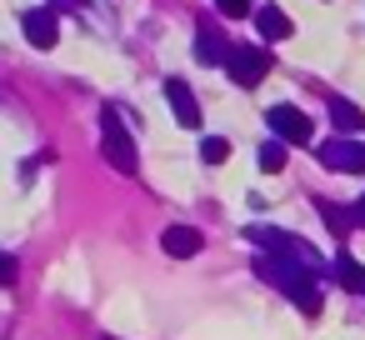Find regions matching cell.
<instances>
[{"instance_id": "1", "label": "cell", "mask_w": 365, "mask_h": 340, "mask_svg": "<svg viewBox=\"0 0 365 340\" xmlns=\"http://www.w3.org/2000/svg\"><path fill=\"white\" fill-rule=\"evenodd\" d=\"M101 155H106L120 175H135V165H140L135 135H130V125H125V115H120L115 105L101 110Z\"/></svg>"}, {"instance_id": "2", "label": "cell", "mask_w": 365, "mask_h": 340, "mask_svg": "<svg viewBox=\"0 0 365 340\" xmlns=\"http://www.w3.org/2000/svg\"><path fill=\"white\" fill-rule=\"evenodd\" d=\"M265 125H270V140H280V145H310V135H315V125L305 120V110L290 105V101L270 105L265 110Z\"/></svg>"}, {"instance_id": "3", "label": "cell", "mask_w": 365, "mask_h": 340, "mask_svg": "<svg viewBox=\"0 0 365 340\" xmlns=\"http://www.w3.org/2000/svg\"><path fill=\"white\" fill-rule=\"evenodd\" d=\"M225 76L235 81V86H260L265 76H270V51L265 46H230V61H225Z\"/></svg>"}, {"instance_id": "4", "label": "cell", "mask_w": 365, "mask_h": 340, "mask_svg": "<svg viewBox=\"0 0 365 340\" xmlns=\"http://www.w3.org/2000/svg\"><path fill=\"white\" fill-rule=\"evenodd\" d=\"M315 155H320V165H325V170H345V175L365 170V145H360V140H345V135L320 140V145H315Z\"/></svg>"}, {"instance_id": "5", "label": "cell", "mask_w": 365, "mask_h": 340, "mask_svg": "<svg viewBox=\"0 0 365 340\" xmlns=\"http://www.w3.org/2000/svg\"><path fill=\"white\" fill-rule=\"evenodd\" d=\"M21 31H26V41H31L36 51H51V46L61 41V11H56V6H31V11L21 16Z\"/></svg>"}, {"instance_id": "6", "label": "cell", "mask_w": 365, "mask_h": 340, "mask_svg": "<svg viewBox=\"0 0 365 340\" xmlns=\"http://www.w3.org/2000/svg\"><path fill=\"white\" fill-rule=\"evenodd\" d=\"M165 101H170V110H175V120L185 125V130H200V101L190 96V86L185 81H165Z\"/></svg>"}, {"instance_id": "7", "label": "cell", "mask_w": 365, "mask_h": 340, "mask_svg": "<svg viewBox=\"0 0 365 340\" xmlns=\"http://www.w3.org/2000/svg\"><path fill=\"white\" fill-rule=\"evenodd\" d=\"M200 245H205V235H200L195 225H170V230L160 235V250H165L170 260H190V255H200Z\"/></svg>"}, {"instance_id": "8", "label": "cell", "mask_w": 365, "mask_h": 340, "mask_svg": "<svg viewBox=\"0 0 365 340\" xmlns=\"http://www.w3.org/2000/svg\"><path fill=\"white\" fill-rule=\"evenodd\" d=\"M255 31H260V41H290L295 36V21L280 6H255Z\"/></svg>"}, {"instance_id": "9", "label": "cell", "mask_w": 365, "mask_h": 340, "mask_svg": "<svg viewBox=\"0 0 365 340\" xmlns=\"http://www.w3.org/2000/svg\"><path fill=\"white\" fill-rule=\"evenodd\" d=\"M195 61H200V66H225V61H230V41H225L215 26H200V31H195Z\"/></svg>"}, {"instance_id": "10", "label": "cell", "mask_w": 365, "mask_h": 340, "mask_svg": "<svg viewBox=\"0 0 365 340\" xmlns=\"http://www.w3.org/2000/svg\"><path fill=\"white\" fill-rule=\"evenodd\" d=\"M325 110H330V125H335L340 135H360V130H365L360 105H350L345 96H330V101H325Z\"/></svg>"}, {"instance_id": "11", "label": "cell", "mask_w": 365, "mask_h": 340, "mask_svg": "<svg viewBox=\"0 0 365 340\" xmlns=\"http://www.w3.org/2000/svg\"><path fill=\"white\" fill-rule=\"evenodd\" d=\"M335 275H340V285H345V290H365V265H360V260H350L345 250L335 255Z\"/></svg>"}, {"instance_id": "12", "label": "cell", "mask_w": 365, "mask_h": 340, "mask_svg": "<svg viewBox=\"0 0 365 340\" xmlns=\"http://www.w3.org/2000/svg\"><path fill=\"white\" fill-rule=\"evenodd\" d=\"M255 165H260L265 175L285 170V145H280V140H265V145H260V160H255Z\"/></svg>"}, {"instance_id": "13", "label": "cell", "mask_w": 365, "mask_h": 340, "mask_svg": "<svg viewBox=\"0 0 365 340\" xmlns=\"http://www.w3.org/2000/svg\"><path fill=\"white\" fill-rule=\"evenodd\" d=\"M320 220H325L335 235H350V225H355V220H350V210H340V205H330V200H320Z\"/></svg>"}, {"instance_id": "14", "label": "cell", "mask_w": 365, "mask_h": 340, "mask_svg": "<svg viewBox=\"0 0 365 340\" xmlns=\"http://www.w3.org/2000/svg\"><path fill=\"white\" fill-rule=\"evenodd\" d=\"M225 155H230V140H225V135H205V140H200V160H205V165H220Z\"/></svg>"}, {"instance_id": "15", "label": "cell", "mask_w": 365, "mask_h": 340, "mask_svg": "<svg viewBox=\"0 0 365 340\" xmlns=\"http://www.w3.org/2000/svg\"><path fill=\"white\" fill-rule=\"evenodd\" d=\"M215 11H220L225 21H245V16H255L250 0H215Z\"/></svg>"}, {"instance_id": "16", "label": "cell", "mask_w": 365, "mask_h": 340, "mask_svg": "<svg viewBox=\"0 0 365 340\" xmlns=\"http://www.w3.org/2000/svg\"><path fill=\"white\" fill-rule=\"evenodd\" d=\"M16 255H6V250H0V285H16Z\"/></svg>"}, {"instance_id": "17", "label": "cell", "mask_w": 365, "mask_h": 340, "mask_svg": "<svg viewBox=\"0 0 365 340\" xmlns=\"http://www.w3.org/2000/svg\"><path fill=\"white\" fill-rule=\"evenodd\" d=\"M350 220H355V225H365V195H360V200L350 205Z\"/></svg>"}]
</instances>
